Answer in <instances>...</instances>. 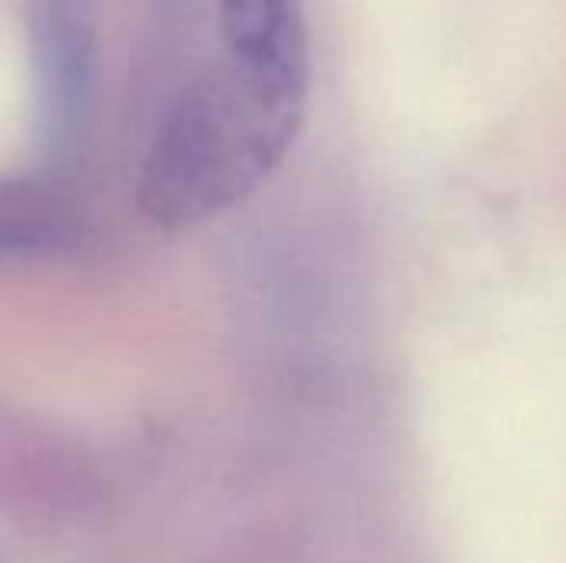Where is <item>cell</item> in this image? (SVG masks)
<instances>
[{"instance_id": "cell-1", "label": "cell", "mask_w": 566, "mask_h": 563, "mask_svg": "<svg viewBox=\"0 0 566 563\" xmlns=\"http://www.w3.org/2000/svg\"><path fill=\"white\" fill-rule=\"evenodd\" d=\"M308 76L226 56L169 106L143 159L139 202L163 226L216 216L249 196L289 153Z\"/></svg>"}, {"instance_id": "cell-2", "label": "cell", "mask_w": 566, "mask_h": 563, "mask_svg": "<svg viewBox=\"0 0 566 563\" xmlns=\"http://www.w3.org/2000/svg\"><path fill=\"white\" fill-rule=\"evenodd\" d=\"M36 100L46 143L73 149L83 136L96 93V20L93 0H33L30 13Z\"/></svg>"}, {"instance_id": "cell-3", "label": "cell", "mask_w": 566, "mask_h": 563, "mask_svg": "<svg viewBox=\"0 0 566 563\" xmlns=\"http://www.w3.org/2000/svg\"><path fill=\"white\" fill-rule=\"evenodd\" d=\"M86 216L66 186L43 176H0V265L80 249Z\"/></svg>"}, {"instance_id": "cell-4", "label": "cell", "mask_w": 566, "mask_h": 563, "mask_svg": "<svg viewBox=\"0 0 566 563\" xmlns=\"http://www.w3.org/2000/svg\"><path fill=\"white\" fill-rule=\"evenodd\" d=\"M219 20L226 56L262 70L308 76L302 0H219Z\"/></svg>"}]
</instances>
